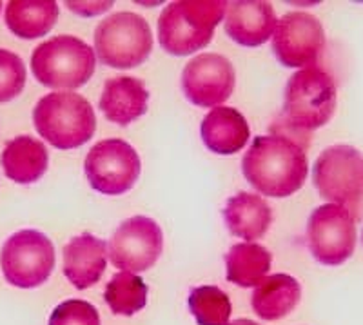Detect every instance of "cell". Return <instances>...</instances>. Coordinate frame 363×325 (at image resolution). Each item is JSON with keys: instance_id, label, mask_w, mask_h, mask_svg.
Instances as JSON below:
<instances>
[{"instance_id": "obj_1", "label": "cell", "mask_w": 363, "mask_h": 325, "mask_svg": "<svg viewBox=\"0 0 363 325\" xmlns=\"http://www.w3.org/2000/svg\"><path fill=\"white\" fill-rule=\"evenodd\" d=\"M306 149V144L281 133L256 136L242 160L245 180L265 197H291L309 173Z\"/></svg>"}, {"instance_id": "obj_2", "label": "cell", "mask_w": 363, "mask_h": 325, "mask_svg": "<svg viewBox=\"0 0 363 325\" xmlns=\"http://www.w3.org/2000/svg\"><path fill=\"white\" fill-rule=\"evenodd\" d=\"M336 84L318 66L296 71L285 86L284 131L301 144H309V133L323 128L336 111Z\"/></svg>"}, {"instance_id": "obj_3", "label": "cell", "mask_w": 363, "mask_h": 325, "mask_svg": "<svg viewBox=\"0 0 363 325\" xmlns=\"http://www.w3.org/2000/svg\"><path fill=\"white\" fill-rule=\"evenodd\" d=\"M227 2L220 0H178L171 2L158 18L162 50L184 57L203 50L225 15Z\"/></svg>"}, {"instance_id": "obj_4", "label": "cell", "mask_w": 363, "mask_h": 325, "mask_svg": "<svg viewBox=\"0 0 363 325\" xmlns=\"http://www.w3.org/2000/svg\"><path fill=\"white\" fill-rule=\"evenodd\" d=\"M35 129L57 149H77L95 135L96 116L82 95L60 91L42 97L33 109Z\"/></svg>"}, {"instance_id": "obj_5", "label": "cell", "mask_w": 363, "mask_h": 325, "mask_svg": "<svg viewBox=\"0 0 363 325\" xmlns=\"http://www.w3.org/2000/svg\"><path fill=\"white\" fill-rule=\"evenodd\" d=\"M96 55L84 40L58 35L42 42L31 55L35 79L53 89H77L93 77Z\"/></svg>"}, {"instance_id": "obj_6", "label": "cell", "mask_w": 363, "mask_h": 325, "mask_svg": "<svg viewBox=\"0 0 363 325\" xmlns=\"http://www.w3.org/2000/svg\"><path fill=\"white\" fill-rule=\"evenodd\" d=\"M313 182L329 204L345 207L359 219L363 207V153L347 144L323 149L314 162Z\"/></svg>"}, {"instance_id": "obj_7", "label": "cell", "mask_w": 363, "mask_h": 325, "mask_svg": "<svg viewBox=\"0 0 363 325\" xmlns=\"http://www.w3.org/2000/svg\"><path fill=\"white\" fill-rule=\"evenodd\" d=\"M153 50V31L147 21L131 11L113 13L95 29V55L116 70L140 66Z\"/></svg>"}, {"instance_id": "obj_8", "label": "cell", "mask_w": 363, "mask_h": 325, "mask_svg": "<svg viewBox=\"0 0 363 325\" xmlns=\"http://www.w3.org/2000/svg\"><path fill=\"white\" fill-rule=\"evenodd\" d=\"M0 265L4 278L13 287H38L55 269L53 242L40 231H17L2 246Z\"/></svg>"}, {"instance_id": "obj_9", "label": "cell", "mask_w": 363, "mask_h": 325, "mask_svg": "<svg viewBox=\"0 0 363 325\" xmlns=\"http://www.w3.org/2000/svg\"><path fill=\"white\" fill-rule=\"evenodd\" d=\"M84 171L93 189L108 197H118L133 189L140 177L142 162L128 142L108 138L89 149Z\"/></svg>"}, {"instance_id": "obj_10", "label": "cell", "mask_w": 363, "mask_h": 325, "mask_svg": "<svg viewBox=\"0 0 363 325\" xmlns=\"http://www.w3.org/2000/svg\"><path fill=\"white\" fill-rule=\"evenodd\" d=\"M307 246L322 265H342L356 247V216L345 207L325 204L311 213Z\"/></svg>"}, {"instance_id": "obj_11", "label": "cell", "mask_w": 363, "mask_h": 325, "mask_svg": "<svg viewBox=\"0 0 363 325\" xmlns=\"http://www.w3.org/2000/svg\"><path fill=\"white\" fill-rule=\"evenodd\" d=\"M164 249V235L153 219L131 216L113 233L109 258L122 272H144L158 262Z\"/></svg>"}, {"instance_id": "obj_12", "label": "cell", "mask_w": 363, "mask_h": 325, "mask_svg": "<svg viewBox=\"0 0 363 325\" xmlns=\"http://www.w3.org/2000/svg\"><path fill=\"white\" fill-rule=\"evenodd\" d=\"M325 50L322 22L306 11H291L278 21L272 51L285 67H311Z\"/></svg>"}, {"instance_id": "obj_13", "label": "cell", "mask_w": 363, "mask_h": 325, "mask_svg": "<svg viewBox=\"0 0 363 325\" xmlns=\"http://www.w3.org/2000/svg\"><path fill=\"white\" fill-rule=\"evenodd\" d=\"M235 67L225 57L202 53L187 62L182 71V91L191 104L199 107H216L235 91Z\"/></svg>"}, {"instance_id": "obj_14", "label": "cell", "mask_w": 363, "mask_h": 325, "mask_svg": "<svg viewBox=\"0 0 363 325\" xmlns=\"http://www.w3.org/2000/svg\"><path fill=\"white\" fill-rule=\"evenodd\" d=\"M225 33L245 48L262 45L272 37L278 18L274 8L262 0H236L227 4Z\"/></svg>"}, {"instance_id": "obj_15", "label": "cell", "mask_w": 363, "mask_h": 325, "mask_svg": "<svg viewBox=\"0 0 363 325\" xmlns=\"http://www.w3.org/2000/svg\"><path fill=\"white\" fill-rule=\"evenodd\" d=\"M108 264L106 242L84 233L64 247V275L77 289H89L102 278Z\"/></svg>"}, {"instance_id": "obj_16", "label": "cell", "mask_w": 363, "mask_h": 325, "mask_svg": "<svg viewBox=\"0 0 363 325\" xmlns=\"http://www.w3.org/2000/svg\"><path fill=\"white\" fill-rule=\"evenodd\" d=\"M149 91L140 79L135 77H113L106 80L100 97L104 116L118 126H128L147 111Z\"/></svg>"}, {"instance_id": "obj_17", "label": "cell", "mask_w": 363, "mask_h": 325, "mask_svg": "<svg viewBox=\"0 0 363 325\" xmlns=\"http://www.w3.org/2000/svg\"><path fill=\"white\" fill-rule=\"evenodd\" d=\"M200 135L209 151L235 155L249 141V123L235 107H213L202 120Z\"/></svg>"}, {"instance_id": "obj_18", "label": "cell", "mask_w": 363, "mask_h": 325, "mask_svg": "<svg viewBox=\"0 0 363 325\" xmlns=\"http://www.w3.org/2000/svg\"><path fill=\"white\" fill-rule=\"evenodd\" d=\"M0 164L9 180L17 184H33L38 182L48 171L50 155L38 138L21 135L6 144Z\"/></svg>"}, {"instance_id": "obj_19", "label": "cell", "mask_w": 363, "mask_h": 325, "mask_svg": "<svg viewBox=\"0 0 363 325\" xmlns=\"http://www.w3.org/2000/svg\"><path fill=\"white\" fill-rule=\"evenodd\" d=\"M223 220L231 235L242 240H258L271 226L272 209L262 197L242 191L227 200Z\"/></svg>"}, {"instance_id": "obj_20", "label": "cell", "mask_w": 363, "mask_h": 325, "mask_svg": "<svg viewBox=\"0 0 363 325\" xmlns=\"http://www.w3.org/2000/svg\"><path fill=\"white\" fill-rule=\"evenodd\" d=\"M300 282L291 275H271L256 285L251 297L252 311L265 321H274L293 313L300 304Z\"/></svg>"}, {"instance_id": "obj_21", "label": "cell", "mask_w": 363, "mask_h": 325, "mask_svg": "<svg viewBox=\"0 0 363 325\" xmlns=\"http://www.w3.org/2000/svg\"><path fill=\"white\" fill-rule=\"evenodd\" d=\"M58 21L55 0H11L6 8V24L17 37L33 40L48 35Z\"/></svg>"}, {"instance_id": "obj_22", "label": "cell", "mask_w": 363, "mask_h": 325, "mask_svg": "<svg viewBox=\"0 0 363 325\" xmlns=\"http://www.w3.org/2000/svg\"><path fill=\"white\" fill-rule=\"evenodd\" d=\"M272 264L271 253L260 243H235L225 255V276L238 287H256Z\"/></svg>"}, {"instance_id": "obj_23", "label": "cell", "mask_w": 363, "mask_h": 325, "mask_svg": "<svg viewBox=\"0 0 363 325\" xmlns=\"http://www.w3.org/2000/svg\"><path fill=\"white\" fill-rule=\"evenodd\" d=\"M104 300L116 316H133L147 304V285L131 272H116L106 285Z\"/></svg>"}, {"instance_id": "obj_24", "label": "cell", "mask_w": 363, "mask_h": 325, "mask_svg": "<svg viewBox=\"0 0 363 325\" xmlns=\"http://www.w3.org/2000/svg\"><path fill=\"white\" fill-rule=\"evenodd\" d=\"M189 311L199 325H227L233 313L229 297L216 285L193 287L187 298Z\"/></svg>"}, {"instance_id": "obj_25", "label": "cell", "mask_w": 363, "mask_h": 325, "mask_svg": "<svg viewBox=\"0 0 363 325\" xmlns=\"http://www.w3.org/2000/svg\"><path fill=\"white\" fill-rule=\"evenodd\" d=\"M26 66L13 51L0 50V104L17 99L26 86Z\"/></svg>"}, {"instance_id": "obj_26", "label": "cell", "mask_w": 363, "mask_h": 325, "mask_svg": "<svg viewBox=\"0 0 363 325\" xmlns=\"http://www.w3.org/2000/svg\"><path fill=\"white\" fill-rule=\"evenodd\" d=\"M48 325H100V314L89 302L67 300L55 307Z\"/></svg>"}, {"instance_id": "obj_27", "label": "cell", "mask_w": 363, "mask_h": 325, "mask_svg": "<svg viewBox=\"0 0 363 325\" xmlns=\"http://www.w3.org/2000/svg\"><path fill=\"white\" fill-rule=\"evenodd\" d=\"M67 6L71 8V11L74 13H80V15H87V9L80 8V2H66ZM93 9H89V15H99V13H104V11H108L109 8L113 6V2H93Z\"/></svg>"}, {"instance_id": "obj_28", "label": "cell", "mask_w": 363, "mask_h": 325, "mask_svg": "<svg viewBox=\"0 0 363 325\" xmlns=\"http://www.w3.org/2000/svg\"><path fill=\"white\" fill-rule=\"evenodd\" d=\"M227 325H260V324H256V321H252V320H247V318H240V320L229 321Z\"/></svg>"}, {"instance_id": "obj_29", "label": "cell", "mask_w": 363, "mask_h": 325, "mask_svg": "<svg viewBox=\"0 0 363 325\" xmlns=\"http://www.w3.org/2000/svg\"><path fill=\"white\" fill-rule=\"evenodd\" d=\"M362 240H363V231H362Z\"/></svg>"}, {"instance_id": "obj_30", "label": "cell", "mask_w": 363, "mask_h": 325, "mask_svg": "<svg viewBox=\"0 0 363 325\" xmlns=\"http://www.w3.org/2000/svg\"><path fill=\"white\" fill-rule=\"evenodd\" d=\"M0 9H2V4H0Z\"/></svg>"}]
</instances>
